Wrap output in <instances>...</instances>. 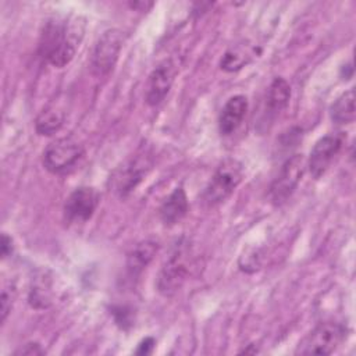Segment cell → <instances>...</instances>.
<instances>
[{
    "label": "cell",
    "mask_w": 356,
    "mask_h": 356,
    "mask_svg": "<svg viewBox=\"0 0 356 356\" xmlns=\"http://www.w3.org/2000/svg\"><path fill=\"white\" fill-rule=\"evenodd\" d=\"M355 90L349 89L343 92L330 108V117L335 124H350L355 121Z\"/></svg>",
    "instance_id": "cell-17"
},
{
    "label": "cell",
    "mask_w": 356,
    "mask_h": 356,
    "mask_svg": "<svg viewBox=\"0 0 356 356\" xmlns=\"http://www.w3.org/2000/svg\"><path fill=\"white\" fill-rule=\"evenodd\" d=\"M152 168V160L145 153L132 156L121 167H118L113 175L114 191L120 196H127L131 193L138 184L146 177Z\"/></svg>",
    "instance_id": "cell-8"
},
{
    "label": "cell",
    "mask_w": 356,
    "mask_h": 356,
    "mask_svg": "<svg viewBox=\"0 0 356 356\" xmlns=\"http://www.w3.org/2000/svg\"><path fill=\"white\" fill-rule=\"evenodd\" d=\"M29 305L35 309H47L53 302V280L47 271H39L31 281Z\"/></svg>",
    "instance_id": "cell-15"
},
{
    "label": "cell",
    "mask_w": 356,
    "mask_h": 356,
    "mask_svg": "<svg viewBox=\"0 0 356 356\" xmlns=\"http://www.w3.org/2000/svg\"><path fill=\"white\" fill-rule=\"evenodd\" d=\"M44 353H46V350L38 342H29L14 352V355H17V356H38V355H44Z\"/></svg>",
    "instance_id": "cell-22"
},
{
    "label": "cell",
    "mask_w": 356,
    "mask_h": 356,
    "mask_svg": "<svg viewBox=\"0 0 356 356\" xmlns=\"http://www.w3.org/2000/svg\"><path fill=\"white\" fill-rule=\"evenodd\" d=\"M64 122V114L56 108L47 107L42 110L35 120V129L39 135L50 136L60 131Z\"/></svg>",
    "instance_id": "cell-18"
},
{
    "label": "cell",
    "mask_w": 356,
    "mask_h": 356,
    "mask_svg": "<svg viewBox=\"0 0 356 356\" xmlns=\"http://www.w3.org/2000/svg\"><path fill=\"white\" fill-rule=\"evenodd\" d=\"M291 97V86L284 78H275L267 90V110L270 114L281 113L289 103Z\"/></svg>",
    "instance_id": "cell-16"
},
{
    "label": "cell",
    "mask_w": 356,
    "mask_h": 356,
    "mask_svg": "<svg viewBox=\"0 0 356 356\" xmlns=\"http://www.w3.org/2000/svg\"><path fill=\"white\" fill-rule=\"evenodd\" d=\"M14 298H15V286L14 284H6L1 289V321L4 323L8 313L11 312L13 303H14Z\"/></svg>",
    "instance_id": "cell-20"
},
{
    "label": "cell",
    "mask_w": 356,
    "mask_h": 356,
    "mask_svg": "<svg viewBox=\"0 0 356 356\" xmlns=\"http://www.w3.org/2000/svg\"><path fill=\"white\" fill-rule=\"evenodd\" d=\"M85 149L71 136L60 138L47 145L43 152V167L51 174H65L82 160Z\"/></svg>",
    "instance_id": "cell-4"
},
{
    "label": "cell",
    "mask_w": 356,
    "mask_h": 356,
    "mask_svg": "<svg viewBox=\"0 0 356 356\" xmlns=\"http://www.w3.org/2000/svg\"><path fill=\"white\" fill-rule=\"evenodd\" d=\"M188 197L182 186L175 188L161 203L159 214L164 225H174L179 222L188 213Z\"/></svg>",
    "instance_id": "cell-14"
},
{
    "label": "cell",
    "mask_w": 356,
    "mask_h": 356,
    "mask_svg": "<svg viewBox=\"0 0 356 356\" xmlns=\"http://www.w3.org/2000/svg\"><path fill=\"white\" fill-rule=\"evenodd\" d=\"M159 250V243L153 239H145L136 243L127 256V274L129 278L139 277L150 264Z\"/></svg>",
    "instance_id": "cell-13"
},
{
    "label": "cell",
    "mask_w": 356,
    "mask_h": 356,
    "mask_svg": "<svg viewBox=\"0 0 356 356\" xmlns=\"http://www.w3.org/2000/svg\"><path fill=\"white\" fill-rule=\"evenodd\" d=\"M191 259V245L188 241L181 239L174 246L157 274L156 286L163 296H172L182 288L189 274Z\"/></svg>",
    "instance_id": "cell-2"
},
{
    "label": "cell",
    "mask_w": 356,
    "mask_h": 356,
    "mask_svg": "<svg viewBox=\"0 0 356 356\" xmlns=\"http://www.w3.org/2000/svg\"><path fill=\"white\" fill-rule=\"evenodd\" d=\"M175 76V67L171 60L160 63L149 75L145 88V100L149 106L160 104L168 95Z\"/></svg>",
    "instance_id": "cell-11"
},
{
    "label": "cell",
    "mask_w": 356,
    "mask_h": 356,
    "mask_svg": "<svg viewBox=\"0 0 356 356\" xmlns=\"http://www.w3.org/2000/svg\"><path fill=\"white\" fill-rule=\"evenodd\" d=\"M124 43V33L120 29H108L97 39L92 53V71L97 76L110 74L118 60Z\"/></svg>",
    "instance_id": "cell-6"
},
{
    "label": "cell",
    "mask_w": 356,
    "mask_h": 356,
    "mask_svg": "<svg viewBox=\"0 0 356 356\" xmlns=\"http://www.w3.org/2000/svg\"><path fill=\"white\" fill-rule=\"evenodd\" d=\"M129 7L131 8H135V10H142V11H146L147 8L153 7V3H145V1H134V3H129Z\"/></svg>",
    "instance_id": "cell-25"
},
{
    "label": "cell",
    "mask_w": 356,
    "mask_h": 356,
    "mask_svg": "<svg viewBox=\"0 0 356 356\" xmlns=\"http://www.w3.org/2000/svg\"><path fill=\"white\" fill-rule=\"evenodd\" d=\"M305 171V160L302 154L291 156L281 167L278 175L270 186V199L275 206L285 203L295 192Z\"/></svg>",
    "instance_id": "cell-7"
},
{
    "label": "cell",
    "mask_w": 356,
    "mask_h": 356,
    "mask_svg": "<svg viewBox=\"0 0 356 356\" xmlns=\"http://www.w3.org/2000/svg\"><path fill=\"white\" fill-rule=\"evenodd\" d=\"M0 249H1V259H6L8 256H11L13 250H14V245H13V239L4 232L1 235V245H0Z\"/></svg>",
    "instance_id": "cell-24"
},
{
    "label": "cell",
    "mask_w": 356,
    "mask_h": 356,
    "mask_svg": "<svg viewBox=\"0 0 356 356\" xmlns=\"http://www.w3.org/2000/svg\"><path fill=\"white\" fill-rule=\"evenodd\" d=\"M342 142V135L328 134L314 143L307 161L309 171L314 178H320L328 170L331 161L341 150Z\"/></svg>",
    "instance_id": "cell-10"
},
{
    "label": "cell",
    "mask_w": 356,
    "mask_h": 356,
    "mask_svg": "<svg viewBox=\"0 0 356 356\" xmlns=\"http://www.w3.org/2000/svg\"><path fill=\"white\" fill-rule=\"evenodd\" d=\"M111 313L114 316L115 323L121 328L127 330L128 327H131L134 324V314H132V310L129 307H127V306H114L111 309Z\"/></svg>",
    "instance_id": "cell-21"
},
{
    "label": "cell",
    "mask_w": 356,
    "mask_h": 356,
    "mask_svg": "<svg viewBox=\"0 0 356 356\" xmlns=\"http://www.w3.org/2000/svg\"><path fill=\"white\" fill-rule=\"evenodd\" d=\"M154 345H156V339L152 337H147L139 342L135 353L136 355H149L154 349Z\"/></svg>",
    "instance_id": "cell-23"
},
{
    "label": "cell",
    "mask_w": 356,
    "mask_h": 356,
    "mask_svg": "<svg viewBox=\"0 0 356 356\" xmlns=\"http://www.w3.org/2000/svg\"><path fill=\"white\" fill-rule=\"evenodd\" d=\"M346 330L334 321L320 323L298 345V355H330L345 339Z\"/></svg>",
    "instance_id": "cell-5"
},
{
    "label": "cell",
    "mask_w": 356,
    "mask_h": 356,
    "mask_svg": "<svg viewBox=\"0 0 356 356\" xmlns=\"http://www.w3.org/2000/svg\"><path fill=\"white\" fill-rule=\"evenodd\" d=\"M83 36V24L75 19H51L43 28L39 42L40 56L53 67H65L75 56Z\"/></svg>",
    "instance_id": "cell-1"
},
{
    "label": "cell",
    "mask_w": 356,
    "mask_h": 356,
    "mask_svg": "<svg viewBox=\"0 0 356 356\" xmlns=\"http://www.w3.org/2000/svg\"><path fill=\"white\" fill-rule=\"evenodd\" d=\"M243 178V165L236 159L222 160L214 171L203 192V202L207 206H217L225 202Z\"/></svg>",
    "instance_id": "cell-3"
},
{
    "label": "cell",
    "mask_w": 356,
    "mask_h": 356,
    "mask_svg": "<svg viewBox=\"0 0 356 356\" xmlns=\"http://www.w3.org/2000/svg\"><path fill=\"white\" fill-rule=\"evenodd\" d=\"M100 195L95 188L79 186L74 189L64 203V218L68 222H86L97 209Z\"/></svg>",
    "instance_id": "cell-9"
},
{
    "label": "cell",
    "mask_w": 356,
    "mask_h": 356,
    "mask_svg": "<svg viewBox=\"0 0 356 356\" xmlns=\"http://www.w3.org/2000/svg\"><path fill=\"white\" fill-rule=\"evenodd\" d=\"M250 57H252L250 53L246 51L242 46H239V47H236V49L228 50V51L222 56L220 65H221V68H222L224 71L232 72V71H236V70L245 67V65L249 63Z\"/></svg>",
    "instance_id": "cell-19"
},
{
    "label": "cell",
    "mask_w": 356,
    "mask_h": 356,
    "mask_svg": "<svg viewBox=\"0 0 356 356\" xmlns=\"http://www.w3.org/2000/svg\"><path fill=\"white\" fill-rule=\"evenodd\" d=\"M248 111V99L243 95H235L227 100L221 108L218 117L220 134L227 136L234 134L242 124L245 114Z\"/></svg>",
    "instance_id": "cell-12"
}]
</instances>
